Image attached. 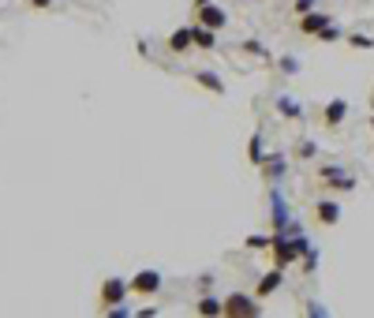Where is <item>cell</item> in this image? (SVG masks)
<instances>
[{"label":"cell","instance_id":"6da1fadb","mask_svg":"<svg viewBox=\"0 0 374 318\" xmlns=\"http://www.w3.org/2000/svg\"><path fill=\"white\" fill-rule=\"evenodd\" d=\"M225 315H232V318H259L262 307H259V299H254V296L232 292L229 299H225Z\"/></svg>","mask_w":374,"mask_h":318},{"label":"cell","instance_id":"7a4b0ae2","mask_svg":"<svg viewBox=\"0 0 374 318\" xmlns=\"http://www.w3.org/2000/svg\"><path fill=\"white\" fill-rule=\"evenodd\" d=\"M318 180H322L326 187H333V191H355V176L348 169H341V165H322L318 169Z\"/></svg>","mask_w":374,"mask_h":318},{"label":"cell","instance_id":"3957f363","mask_svg":"<svg viewBox=\"0 0 374 318\" xmlns=\"http://www.w3.org/2000/svg\"><path fill=\"white\" fill-rule=\"evenodd\" d=\"M127 296H131V281H124V277H105L102 281V303L105 307L124 303Z\"/></svg>","mask_w":374,"mask_h":318},{"label":"cell","instance_id":"277c9868","mask_svg":"<svg viewBox=\"0 0 374 318\" xmlns=\"http://www.w3.org/2000/svg\"><path fill=\"white\" fill-rule=\"evenodd\" d=\"M158 288H161V274H158V270H139V274L131 277V292H135V296H146V299H150Z\"/></svg>","mask_w":374,"mask_h":318},{"label":"cell","instance_id":"5b68a950","mask_svg":"<svg viewBox=\"0 0 374 318\" xmlns=\"http://www.w3.org/2000/svg\"><path fill=\"white\" fill-rule=\"evenodd\" d=\"M195 12H198V23L209 26V30H225V26H229V12H225V8H217V4L195 8Z\"/></svg>","mask_w":374,"mask_h":318},{"label":"cell","instance_id":"8992f818","mask_svg":"<svg viewBox=\"0 0 374 318\" xmlns=\"http://www.w3.org/2000/svg\"><path fill=\"white\" fill-rule=\"evenodd\" d=\"M270 210H273V232H285L292 225V214H288V203H285L281 191H273V195H270Z\"/></svg>","mask_w":374,"mask_h":318},{"label":"cell","instance_id":"52a82bcc","mask_svg":"<svg viewBox=\"0 0 374 318\" xmlns=\"http://www.w3.org/2000/svg\"><path fill=\"white\" fill-rule=\"evenodd\" d=\"M330 26V15H322V12H307V15H299V30L303 34H311V38H318V34Z\"/></svg>","mask_w":374,"mask_h":318},{"label":"cell","instance_id":"ba28073f","mask_svg":"<svg viewBox=\"0 0 374 318\" xmlns=\"http://www.w3.org/2000/svg\"><path fill=\"white\" fill-rule=\"evenodd\" d=\"M315 217L322 225H337L341 221V203H333V198H322V203L315 206Z\"/></svg>","mask_w":374,"mask_h":318},{"label":"cell","instance_id":"9c48e42d","mask_svg":"<svg viewBox=\"0 0 374 318\" xmlns=\"http://www.w3.org/2000/svg\"><path fill=\"white\" fill-rule=\"evenodd\" d=\"M281 281H285V270H270V274H262V281H259V288H254V296H270V292H277V288H281Z\"/></svg>","mask_w":374,"mask_h":318},{"label":"cell","instance_id":"30bf717a","mask_svg":"<svg viewBox=\"0 0 374 318\" xmlns=\"http://www.w3.org/2000/svg\"><path fill=\"white\" fill-rule=\"evenodd\" d=\"M344 116H348V102H344V97H333V102L326 105L322 120L330 124V127H337V124H344Z\"/></svg>","mask_w":374,"mask_h":318},{"label":"cell","instance_id":"8fae6325","mask_svg":"<svg viewBox=\"0 0 374 318\" xmlns=\"http://www.w3.org/2000/svg\"><path fill=\"white\" fill-rule=\"evenodd\" d=\"M262 169H266L270 180H281V176H285V169H288V158H285V153H270V158L262 161Z\"/></svg>","mask_w":374,"mask_h":318},{"label":"cell","instance_id":"7c38bea8","mask_svg":"<svg viewBox=\"0 0 374 318\" xmlns=\"http://www.w3.org/2000/svg\"><path fill=\"white\" fill-rule=\"evenodd\" d=\"M191 45H195V30H191V26H180V30L169 38V49L172 53H184V49H191Z\"/></svg>","mask_w":374,"mask_h":318},{"label":"cell","instance_id":"4fadbf2b","mask_svg":"<svg viewBox=\"0 0 374 318\" xmlns=\"http://www.w3.org/2000/svg\"><path fill=\"white\" fill-rule=\"evenodd\" d=\"M277 113H285L288 120H303V105H299V102H292L288 94H281V97H277Z\"/></svg>","mask_w":374,"mask_h":318},{"label":"cell","instance_id":"5bb4252c","mask_svg":"<svg viewBox=\"0 0 374 318\" xmlns=\"http://www.w3.org/2000/svg\"><path fill=\"white\" fill-rule=\"evenodd\" d=\"M191 30H195V45H198V49H217V34L209 30V26L198 23V26H191Z\"/></svg>","mask_w":374,"mask_h":318},{"label":"cell","instance_id":"9a60e30c","mask_svg":"<svg viewBox=\"0 0 374 318\" xmlns=\"http://www.w3.org/2000/svg\"><path fill=\"white\" fill-rule=\"evenodd\" d=\"M195 79H198V86H206V90H214V94H225V83H221V75H214V71H195Z\"/></svg>","mask_w":374,"mask_h":318},{"label":"cell","instance_id":"2e32d148","mask_svg":"<svg viewBox=\"0 0 374 318\" xmlns=\"http://www.w3.org/2000/svg\"><path fill=\"white\" fill-rule=\"evenodd\" d=\"M195 311H198V315H225V303H221L217 296H203Z\"/></svg>","mask_w":374,"mask_h":318},{"label":"cell","instance_id":"e0dca14e","mask_svg":"<svg viewBox=\"0 0 374 318\" xmlns=\"http://www.w3.org/2000/svg\"><path fill=\"white\" fill-rule=\"evenodd\" d=\"M247 158L254 161V165H262V161H266V150H262V131H254V135H251V142H247Z\"/></svg>","mask_w":374,"mask_h":318},{"label":"cell","instance_id":"ac0fdd59","mask_svg":"<svg viewBox=\"0 0 374 318\" xmlns=\"http://www.w3.org/2000/svg\"><path fill=\"white\" fill-rule=\"evenodd\" d=\"M270 243H273V232H270V236H262V232L247 236V247H251V251H270Z\"/></svg>","mask_w":374,"mask_h":318},{"label":"cell","instance_id":"d6986e66","mask_svg":"<svg viewBox=\"0 0 374 318\" xmlns=\"http://www.w3.org/2000/svg\"><path fill=\"white\" fill-rule=\"evenodd\" d=\"M315 270H318V247H311L303 254V274H315Z\"/></svg>","mask_w":374,"mask_h":318},{"label":"cell","instance_id":"ffe728a7","mask_svg":"<svg viewBox=\"0 0 374 318\" xmlns=\"http://www.w3.org/2000/svg\"><path fill=\"white\" fill-rule=\"evenodd\" d=\"M348 41L355 49H374V38H367V34H348Z\"/></svg>","mask_w":374,"mask_h":318},{"label":"cell","instance_id":"44dd1931","mask_svg":"<svg viewBox=\"0 0 374 318\" xmlns=\"http://www.w3.org/2000/svg\"><path fill=\"white\" fill-rule=\"evenodd\" d=\"M281 71H285V75H296V71H299L296 57H281Z\"/></svg>","mask_w":374,"mask_h":318},{"label":"cell","instance_id":"7402d4cb","mask_svg":"<svg viewBox=\"0 0 374 318\" xmlns=\"http://www.w3.org/2000/svg\"><path fill=\"white\" fill-rule=\"evenodd\" d=\"M296 153H299V158H315V153H318V147H315V142H299V147H296Z\"/></svg>","mask_w":374,"mask_h":318},{"label":"cell","instance_id":"603a6c76","mask_svg":"<svg viewBox=\"0 0 374 318\" xmlns=\"http://www.w3.org/2000/svg\"><path fill=\"white\" fill-rule=\"evenodd\" d=\"M318 38H322V41H337V38H341V30H337V26L330 23V26H326L322 34H318Z\"/></svg>","mask_w":374,"mask_h":318},{"label":"cell","instance_id":"cb8c5ba5","mask_svg":"<svg viewBox=\"0 0 374 318\" xmlns=\"http://www.w3.org/2000/svg\"><path fill=\"white\" fill-rule=\"evenodd\" d=\"M315 12V0H296V15H307Z\"/></svg>","mask_w":374,"mask_h":318},{"label":"cell","instance_id":"d4e9b609","mask_svg":"<svg viewBox=\"0 0 374 318\" xmlns=\"http://www.w3.org/2000/svg\"><path fill=\"white\" fill-rule=\"evenodd\" d=\"M307 315H315V318H322V315H330L322 303H307Z\"/></svg>","mask_w":374,"mask_h":318},{"label":"cell","instance_id":"484cf974","mask_svg":"<svg viewBox=\"0 0 374 318\" xmlns=\"http://www.w3.org/2000/svg\"><path fill=\"white\" fill-rule=\"evenodd\" d=\"M243 49H247V53H259V57H266V53H262V45H259V41H243Z\"/></svg>","mask_w":374,"mask_h":318},{"label":"cell","instance_id":"4316f807","mask_svg":"<svg viewBox=\"0 0 374 318\" xmlns=\"http://www.w3.org/2000/svg\"><path fill=\"white\" fill-rule=\"evenodd\" d=\"M49 4H57V0H30V8H49Z\"/></svg>","mask_w":374,"mask_h":318},{"label":"cell","instance_id":"83f0119b","mask_svg":"<svg viewBox=\"0 0 374 318\" xmlns=\"http://www.w3.org/2000/svg\"><path fill=\"white\" fill-rule=\"evenodd\" d=\"M206 4H214V0H195V8H206Z\"/></svg>","mask_w":374,"mask_h":318}]
</instances>
